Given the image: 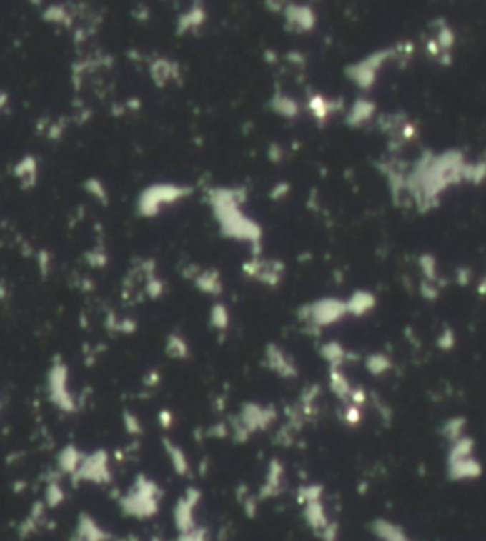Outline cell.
<instances>
[{
	"instance_id": "obj_1",
	"label": "cell",
	"mask_w": 486,
	"mask_h": 541,
	"mask_svg": "<svg viewBox=\"0 0 486 541\" xmlns=\"http://www.w3.org/2000/svg\"><path fill=\"white\" fill-rule=\"evenodd\" d=\"M162 492L154 481L147 477H139L132 490L122 497V511L135 519H149L158 513Z\"/></svg>"
},
{
	"instance_id": "obj_2",
	"label": "cell",
	"mask_w": 486,
	"mask_h": 541,
	"mask_svg": "<svg viewBox=\"0 0 486 541\" xmlns=\"http://www.w3.org/2000/svg\"><path fill=\"white\" fill-rule=\"evenodd\" d=\"M74 479L76 481H89L95 485H103L111 479L109 473V458L105 452H95L91 456L82 458L78 470L74 471Z\"/></svg>"
},
{
	"instance_id": "obj_3",
	"label": "cell",
	"mask_w": 486,
	"mask_h": 541,
	"mask_svg": "<svg viewBox=\"0 0 486 541\" xmlns=\"http://www.w3.org/2000/svg\"><path fill=\"white\" fill-rule=\"evenodd\" d=\"M199 497H202V492L196 490V488H188L187 494L181 497L173 509V520H175V526H177L179 534L182 532H188L196 528V507H198Z\"/></svg>"
},
{
	"instance_id": "obj_4",
	"label": "cell",
	"mask_w": 486,
	"mask_h": 541,
	"mask_svg": "<svg viewBox=\"0 0 486 541\" xmlns=\"http://www.w3.org/2000/svg\"><path fill=\"white\" fill-rule=\"evenodd\" d=\"M481 473L482 465L473 456L452 460L447 464V475L450 481H473L477 477H481Z\"/></svg>"
},
{
	"instance_id": "obj_5",
	"label": "cell",
	"mask_w": 486,
	"mask_h": 541,
	"mask_svg": "<svg viewBox=\"0 0 486 541\" xmlns=\"http://www.w3.org/2000/svg\"><path fill=\"white\" fill-rule=\"evenodd\" d=\"M283 477H285V471H283V465L274 460L268 464V471H266L264 482H262V488L259 492L260 500H270V497H277L283 492Z\"/></svg>"
},
{
	"instance_id": "obj_6",
	"label": "cell",
	"mask_w": 486,
	"mask_h": 541,
	"mask_svg": "<svg viewBox=\"0 0 486 541\" xmlns=\"http://www.w3.org/2000/svg\"><path fill=\"white\" fill-rule=\"evenodd\" d=\"M372 532H375V536L378 537V541H412L409 536H407V532L397 526L392 520L386 519H376L372 525H370Z\"/></svg>"
},
{
	"instance_id": "obj_7",
	"label": "cell",
	"mask_w": 486,
	"mask_h": 541,
	"mask_svg": "<svg viewBox=\"0 0 486 541\" xmlns=\"http://www.w3.org/2000/svg\"><path fill=\"white\" fill-rule=\"evenodd\" d=\"M78 541H106V532L99 528V525L94 519H89L88 515H82L78 520L76 528Z\"/></svg>"
},
{
	"instance_id": "obj_8",
	"label": "cell",
	"mask_w": 486,
	"mask_h": 541,
	"mask_svg": "<svg viewBox=\"0 0 486 541\" xmlns=\"http://www.w3.org/2000/svg\"><path fill=\"white\" fill-rule=\"evenodd\" d=\"M80 462H82V456H80V452L74 447H66L59 454V470L63 473H72L74 475V471L78 470Z\"/></svg>"
},
{
	"instance_id": "obj_9",
	"label": "cell",
	"mask_w": 486,
	"mask_h": 541,
	"mask_svg": "<svg viewBox=\"0 0 486 541\" xmlns=\"http://www.w3.org/2000/svg\"><path fill=\"white\" fill-rule=\"evenodd\" d=\"M166 448H167V454H169V460H172V465L175 467V471H177L179 475H187L188 460H187V456L182 454L181 448H177L175 445H172V442H166Z\"/></svg>"
},
{
	"instance_id": "obj_10",
	"label": "cell",
	"mask_w": 486,
	"mask_h": 541,
	"mask_svg": "<svg viewBox=\"0 0 486 541\" xmlns=\"http://www.w3.org/2000/svg\"><path fill=\"white\" fill-rule=\"evenodd\" d=\"M177 541H209V534H207L205 528H198V526H196L192 530L179 534Z\"/></svg>"
},
{
	"instance_id": "obj_11",
	"label": "cell",
	"mask_w": 486,
	"mask_h": 541,
	"mask_svg": "<svg viewBox=\"0 0 486 541\" xmlns=\"http://www.w3.org/2000/svg\"><path fill=\"white\" fill-rule=\"evenodd\" d=\"M63 502V490H61V486L57 485H50L46 488V503L51 505V507H56L57 503Z\"/></svg>"
}]
</instances>
